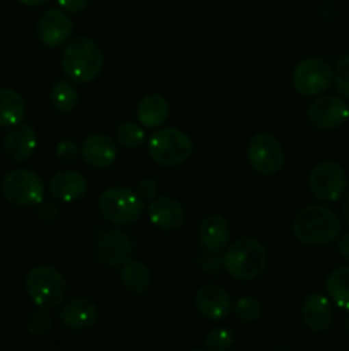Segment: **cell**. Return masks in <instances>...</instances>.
I'll list each match as a JSON object with an SVG mask.
<instances>
[{
  "instance_id": "obj_1",
  "label": "cell",
  "mask_w": 349,
  "mask_h": 351,
  "mask_svg": "<svg viewBox=\"0 0 349 351\" xmlns=\"http://www.w3.org/2000/svg\"><path fill=\"white\" fill-rule=\"evenodd\" d=\"M341 233V219L325 204L305 206L293 219V235L307 247L328 245Z\"/></svg>"
},
{
  "instance_id": "obj_2",
  "label": "cell",
  "mask_w": 349,
  "mask_h": 351,
  "mask_svg": "<svg viewBox=\"0 0 349 351\" xmlns=\"http://www.w3.org/2000/svg\"><path fill=\"white\" fill-rule=\"evenodd\" d=\"M222 269L238 281H253L262 276L269 264V250L260 240L245 237L226 247Z\"/></svg>"
},
{
  "instance_id": "obj_3",
  "label": "cell",
  "mask_w": 349,
  "mask_h": 351,
  "mask_svg": "<svg viewBox=\"0 0 349 351\" xmlns=\"http://www.w3.org/2000/svg\"><path fill=\"white\" fill-rule=\"evenodd\" d=\"M105 53L96 41L88 36H77L67 41L62 53V71L79 84L91 82L101 74Z\"/></svg>"
},
{
  "instance_id": "obj_4",
  "label": "cell",
  "mask_w": 349,
  "mask_h": 351,
  "mask_svg": "<svg viewBox=\"0 0 349 351\" xmlns=\"http://www.w3.org/2000/svg\"><path fill=\"white\" fill-rule=\"evenodd\" d=\"M24 288L34 305L51 308L65 300L67 280L57 267L50 264H40L27 271Z\"/></svg>"
},
{
  "instance_id": "obj_5",
  "label": "cell",
  "mask_w": 349,
  "mask_h": 351,
  "mask_svg": "<svg viewBox=\"0 0 349 351\" xmlns=\"http://www.w3.org/2000/svg\"><path fill=\"white\" fill-rule=\"evenodd\" d=\"M98 209L112 225L127 226L140 218L144 199L129 187H109L99 195Z\"/></svg>"
},
{
  "instance_id": "obj_6",
  "label": "cell",
  "mask_w": 349,
  "mask_h": 351,
  "mask_svg": "<svg viewBox=\"0 0 349 351\" xmlns=\"http://www.w3.org/2000/svg\"><path fill=\"white\" fill-rule=\"evenodd\" d=\"M151 158L161 167H178L190 158L194 143L180 129H157L147 141Z\"/></svg>"
},
{
  "instance_id": "obj_7",
  "label": "cell",
  "mask_w": 349,
  "mask_h": 351,
  "mask_svg": "<svg viewBox=\"0 0 349 351\" xmlns=\"http://www.w3.org/2000/svg\"><path fill=\"white\" fill-rule=\"evenodd\" d=\"M3 197L19 208L38 206L44 197V182L36 171L17 168L7 173L2 180Z\"/></svg>"
},
{
  "instance_id": "obj_8",
  "label": "cell",
  "mask_w": 349,
  "mask_h": 351,
  "mask_svg": "<svg viewBox=\"0 0 349 351\" xmlns=\"http://www.w3.org/2000/svg\"><path fill=\"white\" fill-rule=\"evenodd\" d=\"M246 156L253 171L263 177H272L279 173L286 161L283 144L269 132H259L252 136L246 146Z\"/></svg>"
},
{
  "instance_id": "obj_9",
  "label": "cell",
  "mask_w": 349,
  "mask_h": 351,
  "mask_svg": "<svg viewBox=\"0 0 349 351\" xmlns=\"http://www.w3.org/2000/svg\"><path fill=\"white\" fill-rule=\"evenodd\" d=\"M308 185L317 201L337 202L348 189V175L339 163L322 161L310 171Z\"/></svg>"
},
{
  "instance_id": "obj_10",
  "label": "cell",
  "mask_w": 349,
  "mask_h": 351,
  "mask_svg": "<svg viewBox=\"0 0 349 351\" xmlns=\"http://www.w3.org/2000/svg\"><path fill=\"white\" fill-rule=\"evenodd\" d=\"M293 88L301 96H318L327 91L334 81L332 67L320 57H308L301 60L293 71Z\"/></svg>"
},
{
  "instance_id": "obj_11",
  "label": "cell",
  "mask_w": 349,
  "mask_h": 351,
  "mask_svg": "<svg viewBox=\"0 0 349 351\" xmlns=\"http://www.w3.org/2000/svg\"><path fill=\"white\" fill-rule=\"evenodd\" d=\"M307 119L318 130L339 129L348 122L349 106L337 95L318 96L308 106Z\"/></svg>"
},
{
  "instance_id": "obj_12",
  "label": "cell",
  "mask_w": 349,
  "mask_h": 351,
  "mask_svg": "<svg viewBox=\"0 0 349 351\" xmlns=\"http://www.w3.org/2000/svg\"><path fill=\"white\" fill-rule=\"evenodd\" d=\"M133 249L135 245L129 233L123 230H106L96 239L94 257L105 266L118 267L132 259Z\"/></svg>"
},
{
  "instance_id": "obj_13",
  "label": "cell",
  "mask_w": 349,
  "mask_h": 351,
  "mask_svg": "<svg viewBox=\"0 0 349 351\" xmlns=\"http://www.w3.org/2000/svg\"><path fill=\"white\" fill-rule=\"evenodd\" d=\"M74 24L68 14L62 9H50L41 14L36 24L38 40L50 48H60L70 40Z\"/></svg>"
},
{
  "instance_id": "obj_14",
  "label": "cell",
  "mask_w": 349,
  "mask_h": 351,
  "mask_svg": "<svg viewBox=\"0 0 349 351\" xmlns=\"http://www.w3.org/2000/svg\"><path fill=\"white\" fill-rule=\"evenodd\" d=\"M195 308L207 321H222L233 312V302L222 287L204 285L195 293Z\"/></svg>"
},
{
  "instance_id": "obj_15",
  "label": "cell",
  "mask_w": 349,
  "mask_h": 351,
  "mask_svg": "<svg viewBox=\"0 0 349 351\" xmlns=\"http://www.w3.org/2000/svg\"><path fill=\"white\" fill-rule=\"evenodd\" d=\"M300 315L305 328L313 332H324L334 324L335 311L331 298L322 293H310L303 298Z\"/></svg>"
},
{
  "instance_id": "obj_16",
  "label": "cell",
  "mask_w": 349,
  "mask_h": 351,
  "mask_svg": "<svg viewBox=\"0 0 349 351\" xmlns=\"http://www.w3.org/2000/svg\"><path fill=\"white\" fill-rule=\"evenodd\" d=\"M98 305L89 298L75 297L65 302L58 311V319L65 328L72 331H86L98 322Z\"/></svg>"
},
{
  "instance_id": "obj_17",
  "label": "cell",
  "mask_w": 349,
  "mask_h": 351,
  "mask_svg": "<svg viewBox=\"0 0 349 351\" xmlns=\"http://www.w3.org/2000/svg\"><path fill=\"white\" fill-rule=\"evenodd\" d=\"M147 216L156 228L163 230V232H177L185 223V208L174 197L161 195L149 202Z\"/></svg>"
},
{
  "instance_id": "obj_18",
  "label": "cell",
  "mask_w": 349,
  "mask_h": 351,
  "mask_svg": "<svg viewBox=\"0 0 349 351\" xmlns=\"http://www.w3.org/2000/svg\"><path fill=\"white\" fill-rule=\"evenodd\" d=\"M81 156L89 167L103 170L115 163L118 156V147L115 141L109 139L105 134H91L81 144Z\"/></svg>"
},
{
  "instance_id": "obj_19",
  "label": "cell",
  "mask_w": 349,
  "mask_h": 351,
  "mask_svg": "<svg viewBox=\"0 0 349 351\" xmlns=\"http://www.w3.org/2000/svg\"><path fill=\"white\" fill-rule=\"evenodd\" d=\"M231 230L221 215H209L198 226V243L209 254H219L229 245Z\"/></svg>"
},
{
  "instance_id": "obj_20",
  "label": "cell",
  "mask_w": 349,
  "mask_h": 351,
  "mask_svg": "<svg viewBox=\"0 0 349 351\" xmlns=\"http://www.w3.org/2000/svg\"><path fill=\"white\" fill-rule=\"evenodd\" d=\"M36 149V134L31 125L17 123L3 137V153L10 161L23 163L29 160Z\"/></svg>"
},
{
  "instance_id": "obj_21",
  "label": "cell",
  "mask_w": 349,
  "mask_h": 351,
  "mask_svg": "<svg viewBox=\"0 0 349 351\" xmlns=\"http://www.w3.org/2000/svg\"><path fill=\"white\" fill-rule=\"evenodd\" d=\"M51 197L62 202H75L82 199L88 192V180L82 173L75 170L58 171L51 177L48 184Z\"/></svg>"
},
{
  "instance_id": "obj_22",
  "label": "cell",
  "mask_w": 349,
  "mask_h": 351,
  "mask_svg": "<svg viewBox=\"0 0 349 351\" xmlns=\"http://www.w3.org/2000/svg\"><path fill=\"white\" fill-rule=\"evenodd\" d=\"M137 120L144 129H159L170 117V105L161 95H147L137 105Z\"/></svg>"
},
{
  "instance_id": "obj_23",
  "label": "cell",
  "mask_w": 349,
  "mask_h": 351,
  "mask_svg": "<svg viewBox=\"0 0 349 351\" xmlns=\"http://www.w3.org/2000/svg\"><path fill=\"white\" fill-rule=\"evenodd\" d=\"M120 281L130 293L144 295L151 287V273L144 263L129 259L120 271Z\"/></svg>"
},
{
  "instance_id": "obj_24",
  "label": "cell",
  "mask_w": 349,
  "mask_h": 351,
  "mask_svg": "<svg viewBox=\"0 0 349 351\" xmlns=\"http://www.w3.org/2000/svg\"><path fill=\"white\" fill-rule=\"evenodd\" d=\"M26 115L23 96L9 88H0V127H12L21 123Z\"/></svg>"
},
{
  "instance_id": "obj_25",
  "label": "cell",
  "mask_w": 349,
  "mask_h": 351,
  "mask_svg": "<svg viewBox=\"0 0 349 351\" xmlns=\"http://www.w3.org/2000/svg\"><path fill=\"white\" fill-rule=\"evenodd\" d=\"M327 295L341 311L349 314V264L332 271L327 278Z\"/></svg>"
},
{
  "instance_id": "obj_26",
  "label": "cell",
  "mask_w": 349,
  "mask_h": 351,
  "mask_svg": "<svg viewBox=\"0 0 349 351\" xmlns=\"http://www.w3.org/2000/svg\"><path fill=\"white\" fill-rule=\"evenodd\" d=\"M50 101L58 112H72L79 105V93L70 82L57 81L51 86Z\"/></svg>"
},
{
  "instance_id": "obj_27",
  "label": "cell",
  "mask_w": 349,
  "mask_h": 351,
  "mask_svg": "<svg viewBox=\"0 0 349 351\" xmlns=\"http://www.w3.org/2000/svg\"><path fill=\"white\" fill-rule=\"evenodd\" d=\"M115 141L118 146L127 147V149L140 147L146 143V130L135 122H123L115 129Z\"/></svg>"
},
{
  "instance_id": "obj_28",
  "label": "cell",
  "mask_w": 349,
  "mask_h": 351,
  "mask_svg": "<svg viewBox=\"0 0 349 351\" xmlns=\"http://www.w3.org/2000/svg\"><path fill=\"white\" fill-rule=\"evenodd\" d=\"M262 302L257 297H252V295H246V297L238 298V302L233 307V312H235L236 317L243 322H253L262 315Z\"/></svg>"
},
{
  "instance_id": "obj_29",
  "label": "cell",
  "mask_w": 349,
  "mask_h": 351,
  "mask_svg": "<svg viewBox=\"0 0 349 351\" xmlns=\"http://www.w3.org/2000/svg\"><path fill=\"white\" fill-rule=\"evenodd\" d=\"M26 329L33 336L47 335L51 329V315L50 312H48V308L36 305V308H33V311L27 314Z\"/></svg>"
},
{
  "instance_id": "obj_30",
  "label": "cell",
  "mask_w": 349,
  "mask_h": 351,
  "mask_svg": "<svg viewBox=\"0 0 349 351\" xmlns=\"http://www.w3.org/2000/svg\"><path fill=\"white\" fill-rule=\"evenodd\" d=\"M235 341H236L235 332H233L231 329L219 328V329H214V331H211L207 336H205L204 345L205 348L212 351H226L233 348Z\"/></svg>"
},
{
  "instance_id": "obj_31",
  "label": "cell",
  "mask_w": 349,
  "mask_h": 351,
  "mask_svg": "<svg viewBox=\"0 0 349 351\" xmlns=\"http://www.w3.org/2000/svg\"><path fill=\"white\" fill-rule=\"evenodd\" d=\"M334 84L342 96L349 98V55L342 57L335 65Z\"/></svg>"
},
{
  "instance_id": "obj_32",
  "label": "cell",
  "mask_w": 349,
  "mask_h": 351,
  "mask_svg": "<svg viewBox=\"0 0 349 351\" xmlns=\"http://www.w3.org/2000/svg\"><path fill=\"white\" fill-rule=\"evenodd\" d=\"M79 153H81V149H79L77 144L70 139L60 141V143L57 144V147H55V156L60 161H65V163L74 161L75 158L79 156Z\"/></svg>"
},
{
  "instance_id": "obj_33",
  "label": "cell",
  "mask_w": 349,
  "mask_h": 351,
  "mask_svg": "<svg viewBox=\"0 0 349 351\" xmlns=\"http://www.w3.org/2000/svg\"><path fill=\"white\" fill-rule=\"evenodd\" d=\"M157 189H159V184L154 178H144L137 185V194L142 199H154V195L157 194Z\"/></svg>"
},
{
  "instance_id": "obj_34",
  "label": "cell",
  "mask_w": 349,
  "mask_h": 351,
  "mask_svg": "<svg viewBox=\"0 0 349 351\" xmlns=\"http://www.w3.org/2000/svg\"><path fill=\"white\" fill-rule=\"evenodd\" d=\"M58 5L65 9V12H82L88 7L89 0H57Z\"/></svg>"
},
{
  "instance_id": "obj_35",
  "label": "cell",
  "mask_w": 349,
  "mask_h": 351,
  "mask_svg": "<svg viewBox=\"0 0 349 351\" xmlns=\"http://www.w3.org/2000/svg\"><path fill=\"white\" fill-rule=\"evenodd\" d=\"M38 206H40V209H38V215H40V218H43V219H55V218H57L58 211H57V208H55L53 204L41 201Z\"/></svg>"
},
{
  "instance_id": "obj_36",
  "label": "cell",
  "mask_w": 349,
  "mask_h": 351,
  "mask_svg": "<svg viewBox=\"0 0 349 351\" xmlns=\"http://www.w3.org/2000/svg\"><path fill=\"white\" fill-rule=\"evenodd\" d=\"M337 250L342 257L349 263V233L348 235H342L337 242Z\"/></svg>"
},
{
  "instance_id": "obj_37",
  "label": "cell",
  "mask_w": 349,
  "mask_h": 351,
  "mask_svg": "<svg viewBox=\"0 0 349 351\" xmlns=\"http://www.w3.org/2000/svg\"><path fill=\"white\" fill-rule=\"evenodd\" d=\"M342 221H344L346 226L349 228V192L346 194L344 202H342Z\"/></svg>"
},
{
  "instance_id": "obj_38",
  "label": "cell",
  "mask_w": 349,
  "mask_h": 351,
  "mask_svg": "<svg viewBox=\"0 0 349 351\" xmlns=\"http://www.w3.org/2000/svg\"><path fill=\"white\" fill-rule=\"evenodd\" d=\"M19 3H23V5H27V7H38V5H43V3H47L48 0H17Z\"/></svg>"
}]
</instances>
